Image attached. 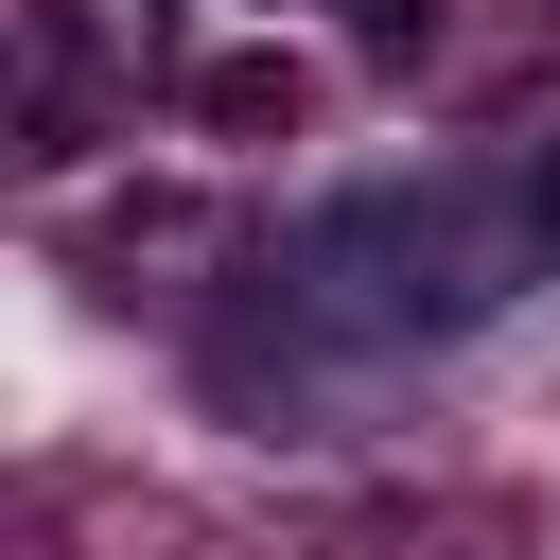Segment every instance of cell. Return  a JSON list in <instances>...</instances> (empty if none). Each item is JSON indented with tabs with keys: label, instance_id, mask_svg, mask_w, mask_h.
Instances as JSON below:
<instances>
[{
	"label": "cell",
	"instance_id": "cell-2",
	"mask_svg": "<svg viewBox=\"0 0 560 560\" xmlns=\"http://www.w3.org/2000/svg\"><path fill=\"white\" fill-rule=\"evenodd\" d=\"M192 122H228V140L298 122V52H228V70H192Z\"/></svg>",
	"mask_w": 560,
	"mask_h": 560
},
{
	"label": "cell",
	"instance_id": "cell-1",
	"mask_svg": "<svg viewBox=\"0 0 560 560\" xmlns=\"http://www.w3.org/2000/svg\"><path fill=\"white\" fill-rule=\"evenodd\" d=\"M525 210L508 175H368L332 192L298 245H280V298L332 332V350H420V332H472L490 298H525Z\"/></svg>",
	"mask_w": 560,
	"mask_h": 560
}]
</instances>
